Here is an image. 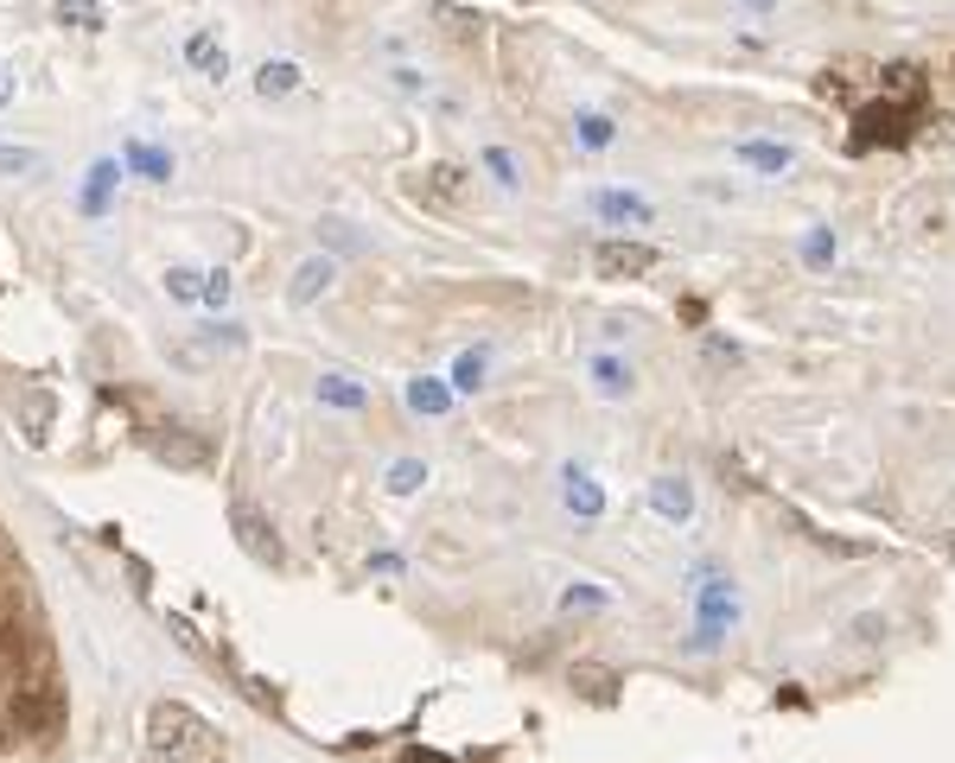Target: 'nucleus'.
<instances>
[{
	"instance_id": "nucleus-1",
	"label": "nucleus",
	"mask_w": 955,
	"mask_h": 763,
	"mask_svg": "<svg viewBox=\"0 0 955 763\" xmlns=\"http://www.w3.org/2000/svg\"><path fill=\"white\" fill-rule=\"evenodd\" d=\"M147 744L159 763H224V732L185 700H154L147 712Z\"/></svg>"
},
{
	"instance_id": "nucleus-2",
	"label": "nucleus",
	"mask_w": 955,
	"mask_h": 763,
	"mask_svg": "<svg viewBox=\"0 0 955 763\" xmlns=\"http://www.w3.org/2000/svg\"><path fill=\"white\" fill-rule=\"evenodd\" d=\"M593 268H599V280H644L650 268H656V249H650V242H631V236H612V242L593 249Z\"/></svg>"
},
{
	"instance_id": "nucleus-3",
	"label": "nucleus",
	"mask_w": 955,
	"mask_h": 763,
	"mask_svg": "<svg viewBox=\"0 0 955 763\" xmlns=\"http://www.w3.org/2000/svg\"><path fill=\"white\" fill-rule=\"evenodd\" d=\"M230 529H236V541H242V554H249V560H261V566H281V560H287L274 522H268L256 503H236L230 509Z\"/></svg>"
},
{
	"instance_id": "nucleus-4",
	"label": "nucleus",
	"mask_w": 955,
	"mask_h": 763,
	"mask_svg": "<svg viewBox=\"0 0 955 763\" xmlns=\"http://www.w3.org/2000/svg\"><path fill=\"white\" fill-rule=\"evenodd\" d=\"M853 127H860V134H853L860 147H879V140H885V147H899L904 134H911V108L879 102V108H860V122H853Z\"/></svg>"
},
{
	"instance_id": "nucleus-5",
	"label": "nucleus",
	"mask_w": 955,
	"mask_h": 763,
	"mask_svg": "<svg viewBox=\"0 0 955 763\" xmlns=\"http://www.w3.org/2000/svg\"><path fill=\"white\" fill-rule=\"evenodd\" d=\"M650 503H656L663 522H688L695 515V490H688V478H656L650 483Z\"/></svg>"
},
{
	"instance_id": "nucleus-6",
	"label": "nucleus",
	"mask_w": 955,
	"mask_h": 763,
	"mask_svg": "<svg viewBox=\"0 0 955 763\" xmlns=\"http://www.w3.org/2000/svg\"><path fill=\"white\" fill-rule=\"evenodd\" d=\"M332 274H338V268L325 261V254L300 261V274H293V286H287V300H293V305H312L319 293H325V286H332Z\"/></svg>"
},
{
	"instance_id": "nucleus-7",
	"label": "nucleus",
	"mask_w": 955,
	"mask_h": 763,
	"mask_svg": "<svg viewBox=\"0 0 955 763\" xmlns=\"http://www.w3.org/2000/svg\"><path fill=\"white\" fill-rule=\"evenodd\" d=\"M593 210L605 223H650V203L637 191H593Z\"/></svg>"
},
{
	"instance_id": "nucleus-8",
	"label": "nucleus",
	"mask_w": 955,
	"mask_h": 763,
	"mask_svg": "<svg viewBox=\"0 0 955 763\" xmlns=\"http://www.w3.org/2000/svg\"><path fill=\"white\" fill-rule=\"evenodd\" d=\"M256 90H261L268 102H274V96H293V90H300V64H287V58H268V64L256 71Z\"/></svg>"
},
{
	"instance_id": "nucleus-9",
	"label": "nucleus",
	"mask_w": 955,
	"mask_h": 763,
	"mask_svg": "<svg viewBox=\"0 0 955 763\" xmlns=\"http://www.w3.org/2000/svg\"><path fill=\"white\" fill-rule=\"evenodd\" d=\"M185 58H191V64H198L205 76H224V71H230V51L217 45V32H191V45H185Z\"/></svg>"
},
{
	"instance_id": "nucleus-10",
	"label": "nucleus",
	"mask_w": 955,
	"mask_h": 763,
	"mask_svg": "<svg viewBox=\"0 0 955 763\" xmlns=\"http://www.w3.org/2000/svg\"><path fill=\"white\" fill-rule=\"evenodd\" d=\"M58 25H77V32H103L108 7L103 0H58Z\"/></svg>"
},
{
	"instance_id": "nucleus-11",
	"label": "nucleus",
	"mask_w": 955,
	"mask_h": 763,
	"mask_svg": "<svg viewBox=\"0 0 955 763\" xmlns=\"http://www.w3.org/2000/svg\"><path fill=\"white\" fill-rule=\"evenodd\" d=\"M408 407H414V414H427V420H439V414L453 407V395H446V382L421 376V382H408Z\"/></svg>"
},
{
	"instance_id": "nucleus-12",
	"label": "nucleus",
	"mask_w": 955,
	"mask_h": 763,
	"mask_svg": "<svg viewBox=\"0 0 955 763\" xmlns=\"http://www.w3.org/2000/svg\"><path fill=\"white\" fill-rule=\"evenodd\" d=\"M568 509H573V515H587V522L605 509V497H599V483L587 478V471H568Z\"/></svg>"
},
{
	"instance_id": "nucleus-13",
	"label": "nucleus",
	"mask_w": 955,
	"mask_h": 763,
	"mask_svg": "<svg viewBox=\"0 0 955 763\" xmlns=\"http://www.w3.org/2000/svg\"><path fill=\"white\" fill-rule=\"evenodd\" d=\"M739 159L758 173H790V147H771V140H739Z\"/></svg>"
},
{
	"instance_id": "nucleus-14",
	"label": "nucleus",
	"mask_w": 955,
	"mask_h": 763,
	"mask_svg": "<svg viewBox=\"0 0 955 763\" xmlns=\"http://www.w3.org/2000/svg\"><path fill=\"white\" fill-rule=\"evenodd\" d=\"M485 369H491V363H485V351H465L459 363H453V388L478 395V388H485Z\"/></svg>"
},
{
	"instance_id": "nucleus-15",
	"label": "nucleus",
	"mask_w": 955,
	"mask_h": 763,
	"mask_svg": "<svg viewBox=\"0 0 955 763\" xmlns=\"http://www.w3.org/2000/svg\"><path fill=\"white\" fill-rule=\"evenodd\" d=\"M573 134H580V147H587V153H605L619 127L605 122V115H580V122H573Z\"/></svg>"
},
{
	"instance_id": "nucleus-16",
	"label": "nucleus",
	"mask_w": 955,
	"mask_h": 763,
	"mask_svg": "<svg viewBox=\"0 0 955 763\" xmlns=\"http://www.w3.org/2000/svg\"><path fill=\"white\" fill-rule=\"evenodd\" d=\"M319 401H332V407H363V388L351 376H325L319 382Z\"/></svg>"
},
{
	"instance_id": "nucleus-17",
	"label": "nucleus",
	"mask_w": 955,
	"mask_h": 763,
	"mask_svg": "<svg viewBox=\"0 0 955 763\" xmlns=\"http://www.w3.org/2000/svg\"><path fill=\"white\" fill-rule=\"evenodd\" d=\"M427 191H434L439 203H453L465 191V173H459V166H434V173H427Z\"/></svg>"
},
{
	"instance_id": "nucleus-18",
	"label": "nucleus",
	"mask_w": 955,
	"mask_h": 763,
	"mask_svg": "<svg viewBox=\"0 0 955 763\" xmlns=\"http://www.w3.org/2000/svg\"><path fill=\"white\" fill-rule=\"evenodd\" d=\"M593 376H599V388H605V395H624V388H631V369H624V363H612V356H599Z\"/></svg>"
},
{
	"instance_id": "nucleus-19",
	"label": "nucleus",
	"mask_w": 955,
	"mask_h": 763,
	"mask_svg": "<svg viewBox=\"0 0 955 763\" xmlns=\"http://www.w3.org/2000/svg\"><path fill=\"white\" fill-rule=\"evenodd\" d=\"M128 166H141L147 178H173V159H166V153H154V147H128Z\"/></svg>"
},
{
	"instance_id": "nucleus-20",
	"label": "nucleus",
	"mask_w": 955,
	"mask_h": 763,
	"mask_svg": "<svg viewBox=\"0 0 955 763\" xmlns=\"http://www.w3.org/2000/svg\"><path fill=\"white\" fill-rule=\"evenodd\" d=\"M39 166H45V159L32 147H7V140H0V173H39Z\"/></svg>"
},
{
	"instance_id": "nucleus-21",
	"label": "nucleus",
	"mask_w": 955,
	"mask_h": 763,
	"mask_svg": "<svg viewBox=\"0 0 955 763\" xmlns=\"http://www.w3.org/2000/svg\"><path fill=\"white\" fill-rule=\"evenodd\" d=\"M421 478H427V464H421V458H402V464L388 471V490H402V497H408V490H421Z\"/></svg>"
},
{
	"instance_id": "nucleus-22",
	"label": "nucleus",
	"mask_w": 955,
	"mask_h": 763,
	"mask_svg": "<svg viewBox=\"0 0 955 763\" xmlns=\"http://www.w3.org/2000/svg\"><path fill=\"white\" fill-rule=\"evenodd\" d=\"M166 293H173V300H198V293H205V274H191V268H173V274H166Z\"/></svg>"
},
{
	"instance_id": "nucleus-23",
	"label": "nucleus",
	"mask_w": 955,
	"mask_h": 763,
	"mask_svg": "<svg viewBox=\"0 0 955 763\" xmlns=\"http://www.w3.org/2000/svg\"><path fill=\"white\" fill-rule=\"evenodd\" d=\"M108 185H115V166H108V159H103V166H96V173H90V191H83V210H103V198H108Z\"/></svg>"
},
{
	"instance_id": "nucleus-24",
	"label": "nucleus",
	"mask_w": 955,
	"mask_h": 763,
	"mask_svg": "<svg viewBox=\"0 0 955 763\" xmlns=\"http://www.w3.org/2000/svg\"><path fill=\"white\" fill-rule=\"evenodd\" d=\"M485 173H491L497 185H517V159H510L504 147H491V153H485Z\"/></svg>"
},
{
	"instance_id": "nucleus-25",
	"label": "nucleus",
	"mask_w": 955,
	"mask_h": 763,
	"mask_svg": "<svg viewBox=\"0 0 955 763\" xmlns=\"http://www.w3.org/2000/svg\"><path fill=\"white\" fill-rule=\"evenodd\" d=\"M159 452L179 458V464H205V446H191V439H159Z\"/></svg>"
},
{
	"instance_id": "nucleus-26",
	"label": "nucleus",
	"mask_w": 955,
	"mask_h": 763,
	"mask_svg": "<svg viewBox=\"0 0 955 763\" xmlns=\"http://www.w3.org/2000/svg\"><path fill=\"white\" fill-rule=\"evenodd\" d=\"M205 305H224L230 300V274H205V293H198Z\"/></svg>"
},
{
	"instance_id": "nucleus-27",
	"label": "nucleus",
	"mask_w": 955,
	"mask_h": 763,
	"mask_svg": "<svg viewBox=\"0 0 955 763\" xmlns=\"http://www.w3.org/2000/svg\"><path fill=\"white\" fill-rule=\"evenodd\" d=\"M593 605H605L599 592H568V610H593Z\"/></svg>"
},
{
	"instance_id": "nucleus-28",
	"label": "nucleus",
	"mask_w": 955,
	"mask_h": 763,
	"mask_svg": "<svg viewBox=\"0 0 955 763\" xmlns=\"http://www.w3.org/2000/svg\"><path fill=\"white\" fill-rule=\"evenodd\" d=\"M7 102H13V83H7V64H0V108H7Z\"/></svg>"
},
{
	"instance_id": "nucleus-29",
	"label": "nucleus",
	"mask_w": 955,
	"mask_h": 763,
	"mask_svg": "<svg viewBox=\"0 0 955 763\" xmlns=\"http://www.w3.org/2000/svg\"><path fill=\"white\" fill-rule=\"evenodd\" d=\"M739 7H746V13H771L777 0H739Z\"/></svg>"
}]
</instances>
